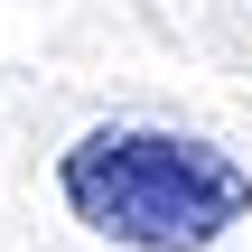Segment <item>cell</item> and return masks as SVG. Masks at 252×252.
<instances>
[{
	"mask_svg": "<svg viewBox=\"0 0 252 252\" xmlns=\"http://www.w3.org/2000/svg\"><path fill=\"white\" fill-rule=\"evenodd\" d=\"M56 196L84 234L122 252H206L215 234H234L252 215V168L196 131L112 122L56 159Z\"/></svg>",
	"mask_w": 252,
	"mask_h": 252,
	"instance_id": "cell-1",
	"label": "cell"
}]
</instances>
